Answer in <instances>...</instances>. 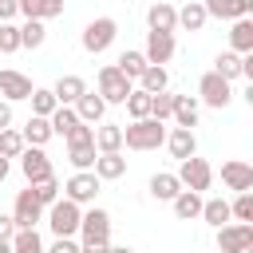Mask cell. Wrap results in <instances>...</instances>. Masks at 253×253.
I'll use <instances>...</instances> for the list:
<instances>
[{
  "mask_svg": "<svg viewBox=\"0 0 253 253\" xmlns=\"http://www.w3.org/2000/svg\"><path fill=\"white\" fill-rule=\"evenodd\" d=\"M162 142H166V123H158V119H134L130 126H123L126 150H158Z\"/></svg>",
  "mask_w": 253,
  "mask_h": 253,
  "instance_id": "6da1fadb",
  "label": "cell"
},
{
  "mask_svg": "<svg viewBox=\"0 0 253 253\" xmlns=\"http://www.w3.org/2000/svg\"><path fill=\"white\" fill-rule=\"evenodd\" d=\"M79 217H83V206H75L67 198H59V202L47 206V225H51L55 237H75L79 233Z\"/></svg>",
  "mask_w": 253,
  "mask_h": 253,
  "instance_id": "7a4b0ae2",
  "label": "cell"
},
{
  "mask_svg": "<svg viewBox=\"0 0 253 253\" xmlns=\"http://www.w3.org/2000/svg\"><path fill=\"white\" fill-rule=\"evenodd\" d=\"M130 91H134V83H130L115 63L99 67V91H95V95H99L107 107H111V103H126V95H130Z\"/></svg>",
  "mask_w": 253,
  "mask_h": 253,
  "instance_id": "3957f363",
  "label": "cell"
},
{
  "mask_svg": "<svg viewBox=\"0 0 253 253\" xmlns=\"http://www.w3.org/2000/svg\"><path fill=\"white\" fill-rule=\"evenodd\" d=\"M115 36H119V24H115L111 16H99V20H91V24L83 28V36H79V43H83V51H91V55H99V51H107V47L115 43Z\"/></svg>",
  "mask_w": 253,
  "mask_h": 253,
  "instance_id": "277c9868",
  "label": "cell"
},
{
  "mask_svg": "<svg viewBox=\"0 0 253 253\" xmlns=\"http://www.w3.org/2000/svg\"><path fill=\"white\" fill-rule=\"evenodd\" d=\"M178 182H182V190H194V194H202V190H210L213 186V166L206 162V158H186L182 166H178Z\"/></svg>",
  "mask_w": 253,
  "mask_h": 253,
  "instance_id": "5b68a950",
  "label": "cell"
},
{
  "mask_svg": "<svg viewBox=\"0 0 253 253\" xmlns=\"http://www.w3.org/2000/svg\"><path fill=\"white\" fill-rule=\"evenodd\" d=\"M229 99H233V87H229L221 75L206 71V75L198 79V103H206V107L221 111V107H229Z\"/></svg>",
  "mask_w": 253,
  "mask_h": 253,
  "instance_id": "8992f818",
  "label": "cell"
},
{
  "mask_svg": "<svg viewBox=\"0 0 253 253\" xmlns=\"http://www.w3.org/2000/svg\"><path fill=\"white\" fill-rule=\"evenodd\" d=\"M253 249V225L229 221L217 229V253H249Z\"/></svg>",
  "mask_w": 253,
  "mask_h": 253,
  "instance_id": "52a82bcc",
  "label": "cell"
},
{
  "mask_svg": "<svg viewBox=\"0 0 253 253\" xmlns=\"http://www.w3.org/2000/svg\"><path fill=\"white\" fill-rule=\"evenodd\" d=\"M20 170H24L28 186H36V182H43V178H55L51 158L43 154V146H24V154H20Z\"/></svg>",
  "mask_w": 253,
  "mask_h": 253,
  "instance_id": "ba28073f",
  "label": "cell"
},
{
  "mask_svg": "<svg viewBox=\"0 0 253 253\" xmlns=\"http://www.w3.org/2000/svg\"><path fill=\"white\" fill-rule=\"evenodd\" d=\"M95 194H99V178H95L91 170H75V174L67 178V186H63V198L75 202V206H91Z\"/></svg>",
  "mask_w": 253,
  "mask_h": 253,
  "instance_id": "9c48e42d",
  "label": "cell"
},
{
  "mask_svg": "<svg viewBox=\"0 0 253 253\" xmlns=\"http://www.w3.org/2000/svg\"><path fill=\"white\" fill-rule=\"evenodd\" d=\"M43 217V206L36 202V194H32V186L28 190H20L16 194V206H12V221H16V229H36V221Z\"/></svg>",
  "mask_w": 253,
  "mask_h": 253,
  "instance_id": "30bf717a",
  "label": "cell"
},
{
  "mask_svg": "<svg viewBox=\"0 0 253 253\" xmlns=\"http://www.w3.org/2000/svg\"><path fill=\"white\" fill-rule=\"evenodd\" d=\"M79 233H83V241H111V213L99 210V206H91L79 217Z\"/></svg>",
  "mask_w": 253,
  "mask_h": 253,
  "instance_id": "8fae6325",
  "label": "cell"
},
{
  "mask_svg": "<svg viewBox=\"0 0 253 253\" xmlns=\"http://www.w3.org/2000/svg\"><path fill=\"white\" fill-rule=\"evenodd\" d=\"M36 87H32V79L24 75V71H12V67H0V95H4V103H20V99H28Z\"/></svg>",
  "mask_w": 253,
  "mask_h": 253,
  "instance_id": "7c38bea8",
  "label": "cell"
},
{
  "mask_svg": "<svg viewBox=\"0 0 253 253\" xmlns=\"http://www.w3.org/2000/svg\"><path fill=\"white\" fill-rule=\"evenodd\" d=\"M221 182H225V190H233V194H249V190H253V166L241 162V158H233V162L221 166Z\"/></svg>",
  "mask_w": 253,
  "mask_h": 253,
  "instance_id": "4fadbf2b",
  "label": "cell"
},
{
  "mask_svg": "<svg viewBox=\"0 0 253 253\" xmlns=\"http://www.w3.org/2000/svg\"><path fill=\"white\" fill-rule=\"evenodd\" d=\"M146 24H150V32H166V36H174V32H178V8L166 4V0H154V4L146 8Z\"/></svg>",
  "mask_w": 253,
  "mask_h": 253,
  "instance_id": "5bb4252c",
  "label": "cell"
},
{
  "mask_svg": "<svg viewBox=\"0 0 253 253\" xmlns=\"http://www.w3.org/2000/svg\"><path fill=\"white\" fill-rule=\"evenodd\" d=\"M142 55H146V63H154V67L170 63V59H174V36H166V32H146Z\"/></svg>",
  "mask_w": 253,
  "mask_h": 253,
  "instance_id": "9a60e30c",
  "label": "cell"
},
{
  "mask_svg": "<svg viewBox=\"0 0 253 253\" xmlns=\"http://www.w3.org/2000/svg\"><path fill=\"white\" fill-rule=\"evenodd\" d=\"M202 8L213 20H241L253 12V0H202Z\"/></svg>",
  "mask_w": 253,
  "mask_h": 253,
  "instance_id": "2e32d148",
  "label": "cell"
},
{
  "mask_svg": "<svg viewBox=\"0 0 253 253\" xmlns=\"http://www.w3.org/2000/svg\"><path fill=\"white\" fill-rule=\"evenodd\" d=\"M87 91V83H83V75H59L55 79V87H51V95H55V103L59 107H75V99Z\"/></svg>",
  "mask_w": 253,
  "mask_h": 253,
  "instance_id": "e0dca14e",
  "label": "cell"
},
{
  "mask_svg": "<svg viewBox=\"0 0 253 253\" xmlns=\"http://www.w3.org/2000/svg\"><path fill=\"white\" fill-rule=\"evenodd\" d=\"M166 146H170V154H174L178 162H186V158L198 154V138H194V130H186V126H174V130L166 134Z\"/></svg>",
  "mask_w": 253,
  "mask_h": 253,
  "instance_id": "ac0fdd59",
  "label": "cell"
},
{
  "mask_svg": "<svg viewBox=\"0 0 253 253\" xmlns=\"http://www.w3.org/2000/svg\"><path fill=\"white\" fill-rule=\"evenodd\" d=\"M71 111L79 115V123H87V126H91V123H99V119L107 115V103H103L95 91H83V95L75 99V107H71Z\"/></svg>",
  "mask_w": 253,
  "mask_h": 253,
  "instance_id": "d6986e66",
  "label": "cell"
},
{
  "mask_svg": "<svg viewBox=\"0 0 253 253\" xmlns=\"http://www.w3.org/2000/svg\"><path fill=\"white\" fill-rule=\"evenodd\" d=\"M198 111H202V103H198V95H174V123L178 126H186V130H194L198 126Z\"/></svg>",
  "mask_w": 253,
  "mask_h": 253,
  "instance_id": "ffe728a7",
  "label": "cell"
},
{
  "mask_svg": "<svg viewBox=\"0 0 253 253\" xmlns=\"http://www.w3.org/2000/svg\"><path fill=\"white\" fill-rule=\"evenodd\" d=\"M229 51H237V55H249L253 51V20L249 16L233 20V28H229Z\"/></svg>",
  "mask_w": 253,
  "mask_h": 253,
  "instance_id": "44dd1931",
  "label": "cell"
},
{
  "mask_svg": "<svg viewBox=\"0 0 253 253\" xmlns=\"http://www.w3.org/2000/svg\"><path fill=\"white\" fill-rule=\"evenodd\" d=\"M91 174H95L99 182H115V178L126 174V158H123V154H99L95 166H91Z\"/></svg>",
  "mask_w": 253,
  "mask_h": 253,
  "instance_id": "7402d4cb",
  "label": "cell"
},
{
  "mask_svg": "<svg viewBox=\"0 0 253 253\" xmlns=\"http://www.w3.org/2000/svg\"><path fill=\"white\" fill-rule=\"evenodd\" d=\"M20 12L28 16V20H55V16H63V0H20Z\"/></svg>",
  "mask_w": 253,
  "mask_h": 253,
  "instance_id": "603a6c76",
  "label": "cell"
},
{
  "mask_svg": "<svg viewBox=\"0 0 253 253\" xmlns=\"http://www.w3.org/2000/svg\"><path fill=\"white\" fill-rule=\"evenodd\" d=\"M20 134H24V142H28V146H47V142L55 138L51 123H47V119H40V115H32V119H28V126H24Z\"/></svg>",
  "mask_w": 253,
  "mask_h": 253,
  "instance_id": "cb8c5ba5",
  "label": "cell"
},
{
  "mask_svg": "<svg viewBox=\"0 0 253 253\" xmlns=\"http://www.w3.org/2000/svg\"><path fill=\"white\" fill-rule=\"evenodd\" d=\"M95 150H99V154H119V150H123V126L103 123V126L95 130Z\"/></svg>",
  "mask_w": 253,
  "mask_h": 253,
  "instance_id": "d4e9b609",
  "label": "cell"
},
{
  "mask_svg": "<svg viewBox=\"0 0 253 253\" xmlns=\"http://www.w3.org/2000/svg\"><path fill=\"white\" fill-rule=\"evenodd\" d=\"M178 194H182L178 174H154V178H150V198H154V202H174Z\"/></svg>",
  "mask_w": 253,
  "mask_h": 253,
  "instance_id": "484cf974",
  "label": "cell"
},
{
  "mask_svg": "<svg viewBox=\"0 0 253 253\" xmlns=\"http://www.w3.org/2000/svg\"><path fill=\"white\" fill-rule=\"evenodd\" d=\"M202 202H206L202 194H194V190H182V194H178L170 206H174V213H178L182 221H194V217H202Z\"/></svg>",
  "mask_w": 253,
  "mask_h": 253,
  "instance_id": "4316f807",
  "label": "cell"
},
{
  "mask_svg": "<svg viewBox=\"0 0 253 253\" xmlns=\"http://www.w3.org/2000/svg\"><path fill=\"white\" fill-rule=\"evenodd\" d=\"M206 8H202V0H190L186 8H178V28H186V32H202L206 28Z\"/></svg>",
  "mask_w": 253,
  "mask_h": 253,
  "instance_id": "83f0119b",
  "label": "cell"
},
{
  "mask_svg": "<svg viewBox=\"0 0 253 253\" xmlns=\"http://www.w3.org/2000/svg\"><path fill=\"white\" fill-rule=\"evenodd\" d=\"M138 87L146 91V95H158V91H170V75H166V67H146L142 75H138Z\"/></svg>",
  "mask_w": 253,
  "mask_h": 253,
  "instance_id": "f1b7e54d",
  "label": "cell"
},
{
  "mask_svg": "<svg viewBox=\"0 0 253 253\" xmlns=\"http://www.w3.org/2000/svg\"><path fill=\"white\" fill-rule=\"evenodd\" d=\"M213 75H221L225 83L241 79V55H237V51H221V55L213 59Z\"/></svg>",
  "mask_w": 253,
  "mask_h": 253,
  "instance_id": "f546056e",
  "label": "cell"
},
{
  "mask_svg": "<svg viewBox=\"0 0 253 253\" xmlns=\"http://www.w3.org/2000/svg\"><path fill=\"white\" fill-rule=\"evenodd\" d=\"M95 158H99L95 142H75V146H67V162H71L75 170H91V166H95Z\"/></svg>",
  "mask_w": 253,
  "mask_h": 253,
  "instance_id": "4dcf8cb0",
  "label": "cell"
},
{
  "mask_svg": "<svg viewBox=\"0 0 253 253\" xmlns=\"http://www.w3.org/2000/svg\"><path fill=\"white\" fill-rule=\"evenodd\" d=\"M202 221H210L213 229L229 225V202H221V198H210V202H202Z\"/></svg>",
  "mask_w": 253,
  "mask_h": 253,
  "instance_id": "1f68e13d",
  "label": "cell"
},
{
  "mask_svg": "<svg viewBox=\"0 0 253 253\" xmlns=\"http://www.w3.org/2000/svg\"><path fill=\"white\" fill-rule=\"evenodd\" d=\"M8 245H12V253H43V237L36 229H16Z\"/></svg>",
  "mask_w": 253,
  "mask_h": 253,
  "instance_id": "d6a6232c",
  "label": "cell"
},
{
  "mask_svg": "<svg viewBox=\"0 0 253 253\" xmlns=\"http://www.w3.org/2000/svg\"><path fill=\"white\" fill-rule=\"evenodd\" d=\"M115 67H119V71H123V75H126V79L134 83V79H138V75H142V71H146L150 63H146V55H142V51H123Z\"/></svg>",
  "mask_w": 253,
  "mask_h": 253,
  "instance_id": "836d02e7",
  "label": "cell"
},
{
  "mask_svg": "<svg viewBox=\"0 0 253 253\" xmlns=\"http://www.w3.org/2000/svg\"><path fill=\"white\" fill-rule=\"evenodd\" d=\"M28 99H32V115H40V119H51V111L59 107L55 95H51V87H36Z\"/></svg>",
  "mask_w": 253,
  "mask_h": 253,
  "instance_id": "e575fe53",
  "label": "cell"
},
{
  "mask_svg": "<svg viewBox=\"0 0 253 253\" xmlns=\"http://www.w3.org/2000/svg\"><path fill=\"white\" fill-rule=\"evenodd\" d=\"M43 40H47V28L40 20H24L20 24V47H40Z\"/></svg>",
  "mask_w": 253,
  "mask_h": 253,
  "instance_id": "d590c367",
  "label": "cell"
},
{
  "mask_svg": "<svg viewBox=\"0 0 253 253\" xmlns=\"http://www.w3.org/2000/svg\"><path fill=\"white\" fill-rule=\"evenodd\" d=\"M126 111H130V123L134 119H150V95L142 91V87H134L130 95H126V103H123Z\"/></svg>",
  "mask_w": 253,
  "mask_h": 253,
  "instance_id": "8d00e7d4",
  "label": "cell"
},
{
  "mask_svg": "<svg viewBox=\"0 0 253 253\" xmlns=\"http://www.w3.org/2000/svg\"><path fill=\"white\" fill-rule=\"evenodd\" d=\"M24 146H28V142H24V134H20V130H12V126H8V130H0V158H20V154H24Z\"/></svg>",
  "mask_w": 253,
  "mask_h": 253,
  "instance_id": "74e56055",
  "label": "cell"
},
{
  "mask_svg": "<svg viewBox=\"0 0 253 253\" xmlns=\"http://www.w3.org/2000/svg\"><path fill=\"white\" fill-rule=\"evenodd\" d=\"M47 123H51V130H55V134H63V138H67V130H71V126H79V115H75L71 107H55Z\"/></svg>",
  "mask_w": 253,
  "mask_h": 253,
  "instance_id": "f35d334b",
  "label": "cell"
},
{
  "mask_svg": "<svg viewBox=\"0 0 253 253\" xmlns=\"http://www.w3.org/2000/svg\"><path fill=\"white\" fill-rule=\"evenodd\" d=\"M170 115H174V95H170V91H158V95H150V119L166 123Z\"/></svg>",
  "mask_w": 253,
  "mask_h": 253,
  "instance_id": "ab89813d",
  "label": "cell"
},
{
  "mask_svg": "<svg viewBox=\"0 0 253 253\" xmlns=\"http://www.w3.org/2000/svg\"><path fill=\"white\" fill-rule=\"evenodd\" d=\"M59 190H63V186H59L55 178H43V182H36V186H32V194H36V202H40L43 210H47L51 202H59Z\"/></svg>",
  "mask_w": 253,
  "mask_h": 253,
  "instance_id": "60d3db41",
  "label": "cell"
},
{
  "mask_svg": "<svg viewBox=\"0 0 253 253\" xmlns=\"http://www.w3.org/2000/svg\"><path fill=\"white\" fill-rule=\"evenodd\" d=\"M229 217L249 225V221H253V194H237V198L229 202Z\"/></svg>",
  "mask_w": 253,
  "mask_h": 253,
  "instance_id": "b9f144b4",
  "label": "cell"
},
{
  "mask_svg": "<svg viewBox=\"0 0 253 253\" xmlns=\"http://www.w3.org/2000/svg\"><path fill=\"white\" fill-rule=\"evenodd\" d=\"M20 51V24H0V55Z\"/></svg>",
  "mask_w": 253,
  "mask_h": 253,
  "instance_id": "7bdbcfd3",
  "label": "cell"
},
{
  "mask_svg": "<svg viewBox=\"0 0 253 253\" xmlns=\"http://www.w3.org/2000/svg\"><path fill=\"white\" fill-rule=\"evenodd\" d=\"M75 142H95V126H87V123L71 126L67 130V146H75Z\"/></svg>",
  "mask_w": 253,
  "mask_h": 253,
  "instance_id": "ee69618b",
  "label": "cell"
},
{
  "mask_svg": "<svg viewBox=\"0 0 253 253\" xmlns=\"http://www.w3.org/2000/svg\"><path fill=\"white\" fill-rule=\"evenodd\" d=\"M43 253H79V241L75 237H55L51 249H43Z\"/></svg>",
  "mask_w": 253,
  "mask_h": 253,
  "instance_id": "f6af8a7d",
  "label": "cell"
},
{
  "mask_svg": "<svg viewBox=\"0 0 253 253\" xmlns=\"http://www.w3.org/2000/svg\"><path fill=\"white\" fill-rule=\"evenodd\" d=\"M20 16V0H0V24H12Z\"/></svg>",
  "mask_w": 253,
  "mask_h": 253,
  "instance_id": "bcb514c9",
  "label": "cell"
},
{
  "mask_svg": "<svg viewBox=\"0 0 253 253\" xmlns=\"http://www.w3.org/2000/svg\"><path fill=\"white\" fill-rule=\"evenodd\" d=\"M12 233H16V221H12V213H0V241H12Z\"/></svg>",
  "mask_w": 253,
  "mask_h": 253,
  "instance_id": "7dc6e473",
  "label": "cell"
},
{
  "mask_svg": "<svg viewBox=\"0 0 253 253\" xmlns=\"http://www.w3.org/2000/svg\"><path fill=\"white\" fill-rule=\"evenodd\" d=\"M111 241H79V253H107Z\"/></svg>",
  "mask_w": 253,
  "mask_h": 253,
  "instance_id": "c3c4849f",
  "label": "cell"
},
{
  "mask_svg": "<svg viewBox=\"0 0 253 253\" xmlns=\"http://www.w3.org/2000/svg\"><path fill=\"white\" fill-rule=\"evenodd\" d=\"M8 126H12V103L0 99V130H8Z\"/></svg>",
  "mask_w": 253,
  "mask_h": 253,
  "instance_id": "681fc988",
  "label": "cell"
},
{
  "mask_svg": "<svg viewBox=\"0 0 253 253\" xmlns=\"http://www.w3.org/2000/svg\"><path fill=\"white\" fill-rule=\"evenodd\" d=\"M107 253H134V249H130V245H111Z\"/></svg>",
  "mask_w": 253,
  "mask_h": 253,
  "instance_id": "f907efd6",
  "label": "cell"
},
{
  "mask_svg": "<svg viewBox=\"0 0 253 253\" xmlns=\"http://www.w3.org/2000/svg\"><path fill=\"white\" fill-rule=\"evenodd\" d=\"M8 178V158H0V182Z\"/></svg>",
  "mask_w": 253,
  "mask_h": 253,
  "instance_id": "816d5d0a",
  "label": "cell"
},
{
  "mask_svg": "<svg viewBox=\"0 0 253 253\" xmlns=\"http://www.w3.org/2000/svg\"><path fill=\"white\" fill-rule=\"evenodd\" d=\"M0 253H12V245H8V241H0Z\"/></svg>",
  "mask_w": 253,
  "mask_h": 253,
  "instance_id": "f5cc1de1",
  "label": "cell"
}]
</instances>
